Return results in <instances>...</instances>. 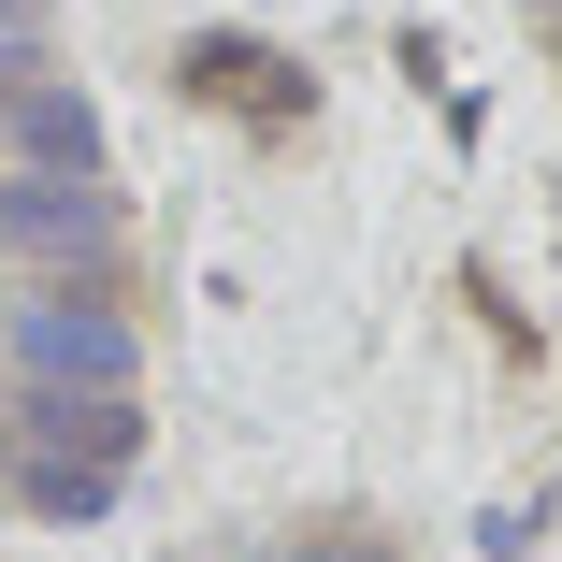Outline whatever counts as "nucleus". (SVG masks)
I'll return each instance as SVG.
<instances>
[{
    "label": "nucleus",
    "mask_w": 562,
    "mask_h": 562,
    "mask_svg": "<svg viewBox=\"0 0 562 562\" xmlns=\"http://www.w3.org/2000/svg\"><path fill=\"white\" fill-rule=\"evenodd\" d=\"M15 375H30V390H131V375H145V331L101 303V289H58V274H44V289L15 303Z\"/></svg>",
    "instance_id": "obj_1"
},
{
    "label": "nucleus",
    "mask_w": 562,
    "mask_h": 562,
    "mask_svg": "<svg viewBox=\"0 0 562 562\" xmlns=\"http://www.w3.org/2000/svg\"><path fill=\"white\" fill-rule=\"evenodd\" d=\"M116 246V202H101V173H0V260L30 274H72Z\"/></svg>",
    "instance_id": "obj_2"
},
{
    "label": "nucleus",
    "mask_w": 562,
    "mask_h": 562,
    "mask_svg": "<svg viewBox=\"0 0 562 562\" xmlns=\"http://www.w3.org/2000/svg\"><path fill=\"white\" fill-rule=\"evenodd\" d=\"M0 432H15L30 462H116V476H131V447H145L131 390H15V404H0Z\"/></svg>",
    "instance_id": "obj_3"
},
{
    "label": "nucleus",
    "mask_w": 562,
    "mask_h": 562,
    "mask_svg": "<svg viewBox=\"0 0 562 562\" xmlns=\"http://www.w3.org/2000/svg\"><path fill=\"white\" fill-rule=\"evenodd\" d=\"M0 131H15V173H101V116L72 72H15L0 87Z\"/></svg>",
    "instance_id": "obj_4"
},
{
    "label": "nucleus",
    "mask_w": 562,
    "mask_h": 562,
    "mask_svg": "<svg viewBox=\"0 0 562 562\" xmlns=\"http://www.w3.org/2000/svg\"><path fill=\"white\" fill-rule=\"evenodd\" d=\"M188 87H202V101H246V116H289V101H303L289 58H274V44H232V30L188 44Z\"/></svg>",
    "instance_id": "obj_5"
},
{
    "label": "nucleus",
    "mask_w": 562,
    "mask_h": 562,
    "mask_svg": "<svg viewBox=\"0 0 562 562\" xmlns=\"http://www.w3.org/2000/svg\"><path fill=\"white\" fill-rule=\"evenodd\" d=\"M15 491H30V519H101L116 505V462H30Z\"/></svg>",
    "instance_id": "obj_6"
},
{
    "label": "nucleus",
    "mask_w": 562,
    "mask_h": 562,
    "mask_svg": "<svg viewBox=\"0 0 562 562\" xmlns=\"http://www.w3.org/2000/svg\"><path fill=\"white\" fill-rule=\"evenodd\" d=\"M15 72H30V58H0V87H15Z\"/></svg>",
    "instance_id": "obj_7"
},
{
    "label": "nucleus",
    "mask_w": 562,
    "mask_h": 562,
    "mask_svg": "<svg viewBox=\"0 0 562 562\" xmlns=\"http://www.w3.org/2000/svg\"><path fill=\"white\" fill-rule=\"evenodd\" d=\"M548 30H562V15H548Z\"/></svg>",
    "instance_id": "obj_8"
}]
</instances>
